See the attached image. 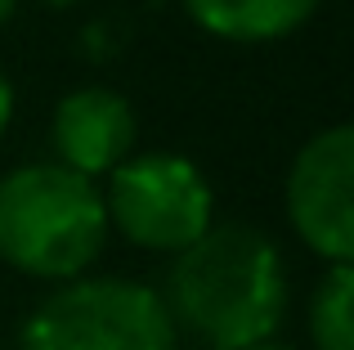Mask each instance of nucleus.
<instances>
[{"label": "nucleus", "instance_id": "obj_1", "mask_svg": "<svg viewBox=\"0 0 354 350\" xmlns=\"http://www.w3.org/2000/svg\"><path fill=\"white\" fill-rule=\"evenodd\" d=\"M162 301L198 346L251 350L274 342L287 315V265L256 225H211L171 261Z\"/></svg>", "mask_w": 354, "mask_h": 350}, {"label": "nucleus", "instance_id": "obj_2", "mask_svg": "<svg viewBox=\"0 0 354 350\" xmlns=\"http://www.w3.org/2000/svg\"><path fill=\"white\" fill-rule=\"evenodd\" d=\"M108 243V211L95 180L27 162L0 175V261L27 279L72 283L99 261Z\"/></svg>", "mask_w": 354, "mask_h": 350}, {"label": "nucleus", "instance_id": "obj_3", "mask_svg": "<svg viewBox=\"0 0 354 350\" xmlns=\"http://www.w3.org/2000/svg\"><path fill=\"white\" fill-rule=\"evenodd\" d=\"M166 301L135 279H81L59 283L23 324V350H175Z\"/></svg>", "mask_w": 354, "mask_h": 350}, {"label": "nucleus", "instance_id": "obj_4", "mask_svg": "<svg viewBox=\"0 0 354 350\" xmlns=\"http://www.w3.org/2000/svg\"><path fill=\"white\" fill-rule=\"evenodd\" d=\"M104 211L108 229L144 252L180 256L216 225V198L198 162L180 153H130L108 175Z\"/></svg>", "mask_w": 354, "mask_h": 350}, {"label": "nucleus", "instance_id": "obj_5", "mask_svg": "<svg viewBox=\"0 0 354 350\" xmlns=\"http://www.w3.org/2000/svg\"><path fill=\"white\" fill-rule=\"evenodd\" d=\"M287 220L296 238L328 265L354 256V131L346 122L319 131L287 171Z\"/></svg>", "mask_w": 354, "mask_h": 350}, {"label": "nucleus", "instance_id": "obj_6", "mask_svg": "<svg viewBox=\"0 0 354 350\" xmlns=\"http://www.w3.org/2000/svg\"><path fill=\"white\" fill-rule=\"evenodd\" d=\"M59 167L86 175H113L135 153V108L104 86H81L59 99L50 122Z\"/></svg>", "mask_w": 354, "mask_h": 350}, {"label": "nucleus", "instance_id": "obj_7", "mask_svg": "<svg viewBox=\"0 0 354 350\" xmlns=\"http://www.w3.org/2000/svg\"><path fill=\"white\" fill-rule=\"evenodd\" d=\"M323 0H184L189 18L202 32L238 45H260L292 36L319 14Z\"/></svg>", "mask_w": 354, "mask_h": 350}, {"label": "nucleus", "instance_id": "obj_8", "mask_svg": "<svg viewBox=\"0 0 354 350\" xmlns=\"http://www.w3.org/2000/svg\"><path fill=\"white\" fill-rule=\"evenodd\" d=\"M310 342L314 350H354V270L328 265L310 297Z\"/></svg>", "mask_w": 354, "mask_h": 350}, {"label": "nucleus", "instance_id": "obj_9", "mask_svg": "<svg viewBox=\"0 0 354 350\" xmlns=\"http://www.w3.org/2000/svg\"><path fill=\"white\" fill-rule=\"evenodd\" d=\"M9 117H14V86H9V77L0 72V135H5Z\"/></svg>", "mask_w": 354, "mask_h": 350}, {"label": "nucleus", "instance_id": "obj_10", "mask_svg": "<svg viewBox=\"0 0 354 350\" xmlns=\"http://www.w3.org/2000/svg\"><path fill=\"white\" fill-rule=\"evenodd\" d=\"M18 9V0H0V23H9V14Z\"/></svg>", "mask_w": 354, "mask_h": 350}, {"label": "nucleus", "instance_id": "obj_11", "mask_svg": "<svg viewBox=\"0 0 354 350\" xmlns=\"http://www.w3.org/2000/svg\"><path fill=\"white\" fill-rule=\"evenodd\" d=\"M251 350H296V346H283V342H260V346H251Z\"/></svg>", "mask_w": 354, "mask_h": 350}, {"label": "nucleus", "instance_id": "obj_12", "mask_svg": "<svg viewBox=\"0 0 354 350\" xmlns=\"http://www.w3.org/2000/svg\"><path fill=\"white\" fill-rule=\"evenodd\" d=\"M45 5H54V9H68V5H81V0H45Z\"/></svg>", "mask_w": 354, "mask_h": 350}]
</instances>
